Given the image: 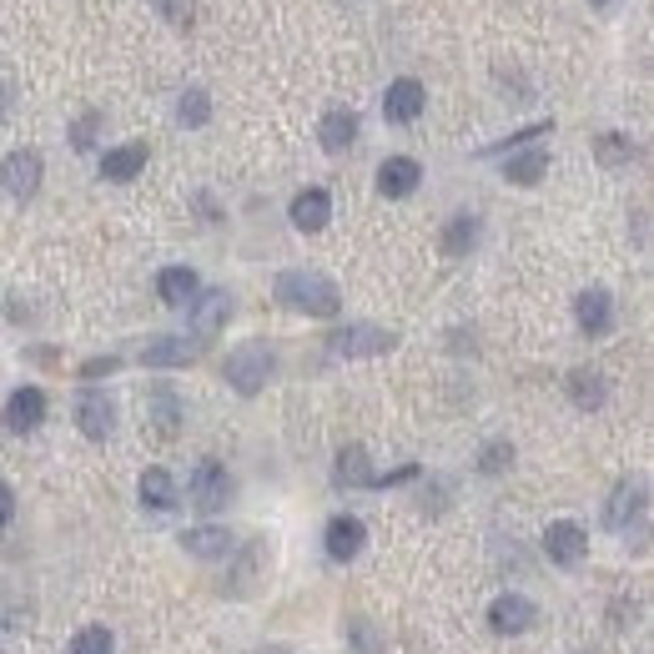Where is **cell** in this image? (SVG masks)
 <instances>
[{"label":"cell","mask_w":654,"mask_h":654,"mask_svg":"<svg viewBox=\"0 0 654 654\" xmlns=\"http://www.w3.org/2000/svg\"><path fill=\"white\" fill-rule=\"evenodd\" d=\"M273 297L287 307V313H307V317H338L343 313L338 283L313 273V267H287V273H277Z\"/></svg>","instance_id":"6da1fadb"},{"label":"cell","mask_w":654,"mask_h":654,"mask_svg":"<svg viewBox=\"0 0 654 654\" xmlns=\"http://www.w3.org/2000/svg\"><path fill=\"white\" fill-rule=\"evenodd\" d=\"M227 382L242 392V398H257L262 388H267V378L277 372V352L267 348V343H242V348L227 352Z\"/></svg>","instance_id":"7a4b0ae2"},{"label":"cell","mask_w":654,"mask_h":654,"mask_svg":"<svg viewBox=\"0 0 654 654\" xmlns=\"http://www.w3.org/2000/svg\"><path fill=\"white\" fill-rule=\"evenodd\" d=\"M392 348H398V333H388L378 323H348L327 338L333 358H378V352H392Z\"/></svg>","instance_id":"3957f363"},{"label":"cell","mask_w":654,"mask_h":654,"mask_svg":"<svg viewBox=\"0 0 654 654\" xmlns=\"http://www.w3.org/2000/svg\"><path fill=\"white\" fill-rule=\"evenodd\" d=\"M41 176H45L41 152L21 146V152H11L6 162H0V192L16 196V202H31V196L41 192Z\"/></svg>","instance_id":"277c9868"},{"label":"cell","mask_w":654,"mask_h":654,"mask_svg":"<svg viewBox=\"0 0 654 654\" xmlns=\"http://www.w3.org/2000/svg\"><path fill=\"white\" fill-rule=\"evenodd\" d=\"M186 493H192V503L196 509H227V499H232V479H227V469H222L217 458H202L192 469V483H186Z\"/></svg>","instance_id":"5b68a950"},{"label":"cell","mask_w":654,"mask_h":654,"mask_svg":"<svg viewBox=\"0 0 654 654\" xmlns=\"http://www.w3.org/2000/svg\"><path fill=\"white\" fill-rule=\"evenodd\" d=\"M362 544H368V523H362L358 513H338V519H327V534H323L327 559L348 564V559L362 554Z\"/></svg>","instance_id":"8992f818"},{"label":"cell","mask_w":654,"mask_h":654,"mask_svg":"<svg viewBox=\"0 0 654 654\" xmlns=\"http://www.w3.org/2000/svg\"><path fill=\"white\" fill-rule=\"evenodd\" d=\"M544 554L554 559L559 569H574V564H584V554H589V534L579 529V523H569V519H554L544 529Z\"/></svg>","instance_id":"52a82bcc"},{"label":"cell","mask_w":654,"mask_h":654,"mask_svg":"<svg viewBox=\"0 0 654 654\" xmlns=\"http://www.w3.org/2000/svg\"><path fill=\"white\" fill-rule=\"evenodd\" d=\"M539 624V604L523 600V594H499V600L489 604V630L493 634H523Z\"/></svg>","instance_id":"ba28073f"},{"label":"cell","mask_w":654,"mask_h":654,"mask_svg":"<svg viewBox=\"0 0 654 654\" xmlns=\"http://www.w3.org/2000/svg\"><path fill=\"white\" fill-rule=\"evenodd\" d=\"M232 317V293L227 287H212V293H196L192 297V333L196 338H217Z\"/></svg>","instance_id":"9c48e42d"},{"label":"cell","mask_w":654,"mask_h":654,"mask_svg":"<svg viewBox=\"0 0 654 654\" xmlns=\"http://www.w3.org/2000/svg\"><path fill=\"white\" fill-rule=\"evenodd\" d=\"M76 428L91 438V443L111 438V428H116V408H111V398L101 388H86L76 398Z\"/></svg>","instance_id":"30bf717a"},{"label":"cell","mask_w":654,"mask_h":654,"mask_svg":"<svg viewBox=\"0 0 654 654\" xmlns=\"http://www.w3.org/2000/svg\"><path fill=\"white\" fill-rule=\"evenodd\" d=\"M574 317L589 338H604V333L614 327V297L604 293V287H584V293L574 297Z\"/></svg>","instance_id":"8fae6325"},{"label":"cell","mask_w":654,"mask_h":654,"mask_svg":"<svg viewBox=\"0 0 654 654\" xmlns=\"http://www.w3.org/2000/svg\"><path fill=\"white\" fill-rule=\"evenodd\" d=\"M45 423V392L41 388H16L6 398V428L11 433H35Z\"/></svg>","instance_id":"7c38bea8"},{"label":"cell","mask_w":654,"mask_h":654,"mask_svg":"<svg viewBox=\"0 0 654 654\" xmlns=\"http://www.w3.org/2000/svg\"><path fill=\"white\" fill-rule=\"evenodd\" d=\"M287 217H293V227H297V232H323L327 222H333V196H327L323 186H307V192H297V196H293Z\"/></svg>","instance_id":"4fadbf2b"},{"label":"cell","mask_w":654,"mask_h":654,"mask_svg":"<svg viewBox=\"0 0 654 654\" xmlns=\"http://www.w3.org/2000/svg\"><path fill=\"white\" fill-rule=\"evenodd\" d=\"M423 86H418L413 76H398L388 86V96H382V116L388 121H398V126H408V121H418L423 116Z\"/></svg>","instance_id":"5bb4252c"},{"label":"cell","mask_w":654,"mask_h":654,"mask_svg":"<svg viewBox=\"0 0 654 654\" xmlns=\"http://www.w3.org/2000/svg\"><path fill=\"white\" fill-rule=\"evenodd\" d=\"M146 418H152V428L162 438H176V428H182V398H176L172 382H152L146 388Z\"/></svg>","instance_id":"9a60e30c"},{"label":"cell","mask_w":654,"mask_h":654,"mask_svg":"<svg viewBox=\"0 0 654 654\" xmlns=\"http://www.w3.org/2000/svg\"><path fill=\"white\" fill-rule=\"evenodd\" d=\"M317 142H323V152H348L352 142H358V111L338 106V111H327L323 126H317Z\"/></svg>","instance_id":"2e32d148"},{"label":"cell","mask_w":654,"mask_h":654,"mask_svg":"<svg viewBox=\"0 0 654 654\" xmlns=\"http://www.w3.org/2000/svg\"><path fill=\"white\" fill-rule=\"evenodd\" d=\"M644 519V489L640 483H620V489L610 493V509H604V523H610L614 534H624L630 523Z\"/></svg>","instance_id":"e0dca14e"},{"label":"cell","mask_w":654,"mask_h":654,"mask_svg":"<svg viewBox=\"0 0 654 654\" xmlns=\"http://www.w3.org/2000/svg\"><path fill=\"white\" fill-rule=\"evenodd\" d=\"M418 182H423V166H418L413 156H388V162L378 166V192L382 196H408Z\"/></svg>","instance_id":"ac0fdd59"},{"label":"cell","mask_w":654,"mask_h":654,"mask_svg":"<svg viewBox=\"0 0 654 654\" xmlns=\"http://www.w3.org/2000/svg\"><path fill=\"white\" fill-rule=\"evenodd\" d=\"M142 362H146V368H186V362H196V348L186 338L162 333V338H152L142 348Z\"/></svg>","instance_id":"d6986e66"},{"label":"cell","mask_w":654,"mask_h":654,"mask_svg":"<svg viewBox=\"0 0 654 654\" xmlns=\"http://www.w3.org/2000/svg\"><path fill=\"white\" fill-rule=\"evenodd\" d=\"M142 166H146V142H126V146L101 156V176H106V182H136Z\"/></svg>","instance_id":"ffe728a7"},{"label":"cell","mask_w":654,"mask_h":654,"mask_svg":"<svg viewBox=\"0 0 654 654\" xmlns=\"http://www.w3.org/2000/svg\"><path fill=\"white\" fill-rule=\"evenodd\" d=\"M564 382H569L574 408H604V398H610V378L600 368H574Z\"/></svg>","instance_id":"44dd1931"},{"label":"cell","mask_w":654,"mask_h":654,"mask_svg":"<svg viewBox=\"0 0 654 654\" xmlns=\"http://www.w3.org/2000/svg\"><path fill=\"white\" fill-rule=\"evenodd\" d=\"M136 493H142V509H152V513L176 509V479L166 469H146L142 483H136Z\"/></svg>","instance_id":"7402d4cb"},{"label":"cell","mask_w":654,"mask_h":654,"mask_svg":"<svg viewBox=\"0 0 654 654\" xmlns=\"http://www.w3.org/2000/svg\"><path fill=\"white\" fill-rule=\"evenodd\" d=\"M156 293H162L166 307H192V297L202 293V283H196L192 267H166V273L156 277Z\"/></svg>","instance_id":"603a6c76"},{"label":"cell","mask_w":654,"mask_h":654,"mask_svg":"<svg viewBox=\"0 0 654 654\" xmlns=\"http://www.w3.org/2000/svg\"><path fill=\"white\" fill-rule=\"evenodd\" d=\"M182 549L192 559H222V554H232V534L227 529H217V523H207V529H186Z\"/></svg>","instance_id":"cb8c5ba5"},{"label":"cell","mask_w":654,"mask_h":654,"mask_svg":"<svg viewBox=\"0 0 654 654\" xmlns=\"http://www.w3.org/2000/svg\"><path fill=\"white\" fill-rule=\"evenodd\" d=\"M333 483H338V489H368V483H372L368 453H362L358 443H348V448L338 453V469H333Z\"/></svg>","instance_id":"d4e9b609"},{"label":"cell","mask_w":654,"mask_h":654,"mask_svg":"<svg viewBox=\"0 0 654 654\" xmlns=\"http://www.w3.org/2000/svg\"><path fill=\"white\" fill-rule=\"evenodd\" d=\"M544 172H549V146H529V152L503 162V176H509L513 186H534Z\"/></svg>","instance_id":"484cf974"},{"label":"cell","mask_w":654,"mask_h":654,"mask_svg":"<svg viewBox=\"0 0 654 654\" xmlns=\"http://www.w3.org/2000/svg\"><path fill=\"white\" fill-rule=\"evenodd\" d=\"M473 242H479V217H473V212H458V217L443 227V252L448 257H463Z\"/></svg>","instance_id":"4316f807"},{"label":"cell","mask_w":654,"mask_h":654,"mask_svg":"<svg viewBox=\"0 0 654 654\" xmlns=\"http://www.w3.org/2000/svg\"><path fill=\"white\" fill-rule=\"evenodd\" d=\"M594 152H600V162H604V166H630L634 156H640V146H634L630 136H620V131H604Z\"/></svg>","instance_id":"83f0119b"},{"label":"cell","mask_w":654,"mask_h":654,"mask_svg":"<svg viewBox=\"0 0 654 654\" xmlns=\"http://www.w3.org/2000/svg\"><path fill=\"white\" fill-rule=\"evenodd\" d=\"M176 121H182V126H207L212 121V96L207 91H186L182 101H176Z\"/></svg>","instance_id":"f1b7e54d"},{"label":"cell","mask_w":654,"mask_h":654,"mask_svg":"<svg viewBox=\"0 0 654 654\" xmlns=\"http://www.w3.org/2000/svg\"><path fill=\"white\" fill-rule=\"evenodd\" d=\"M549 131H554V121H534V126L513 131L509 142H493V146H483V156H503V152H513V146H523V142H539V136H549Z\"/></svg>","instance_id":"f546056e"},{"label":"cell","mask_w":654,"mask_h":654,"mask_svg":"<svg viewBox=\"0 0 654 654\" xmlns=\"http://www.w3.org/2000/svg\"><path fill=\"white\" fill-rule=\"evenodd\" d=\"M71 654H111V630H101V624H86V630L71 640Z\"/></svg>","instance_id":"4dcf8cb0"},{"label":"cell","mask_w":654,"mask_h":654,"mask_svg":"<svg viewBox=\"0 0 654 654\" xmlns=\"http://www.w3.org/2000/svg\"><path fill=\"white\" fill-rule=\"evenodd\" d=\"M509 463H513V443H509V438H499V443H489L479 453V473H489V479H493V473H503Z\"/></svg>","instance_id":"1f68e13d"},{"label":"cell","mask_w":654,"mask_h":654,"mask_svg":"<svg viewBox=\"0 0 654 654\" xmlns=\"http://www.w3.org/2000/svg\"><path fill=\"white\" fill-rule=\"evenodd\" d=\"M96 126H101V111H86V116L71 126V146H76V152H91V146H96Z\"/></svg>","instance_id":"d6a6232c"},{"label":"cell","mask_w":654,"mask_h":654,"mask_svg":"<svg viewBox=\"0 0 654 654\" xmlns=\"http://www.w3.org/2000/svg\"><path fill=\"white\" fill-rule=\"evenodd\" d=\"M418 473H423V469H418V463H403V469L372 473V483H368V489H392V483H413V479H418Z\"/></svg>","instance_id":"836d02e7"},{"label":"cell","mask_w":654,"mask_h":654,"mask_svg":"<svg viewBox=\"0 0 654 654\" xmlns=\"http://www.w3.org/2000/svg\"><path fill=\"white\" fill-rule=\"evenodd\" d=\"M121 368V358H91V362H81V378H111V372Z\"/></svg>","instance_id":"e575fe53"},{"label":"cell","mask_w":654,"mask_h":654,"mask_svg":"<svg viewBox=\"0 0 654 654\" xmlns=\"http://www.w3.org/2000/svg\"><path fill=\"white\" fill-rule=\"evenodd\" d=\"M348 634L358 640V650H362V654H378V640H372V624H362V620H358Z\"/></svg>","instance_id":"d590c367"},{"label":"cell","mask_w":654,"mask_h":654,"mask_svg":"<svg viewBox=\"0 0 654 654\" xmlns=\"http://www.w3.org/2000/svg\"><path fill=\"white\" fill-rule=\"evenodd\" d=\"M11 513H16V493L11 483H0V523H11Z\"/></svg>","instance_id":"8d00e7d4"},{"label":"cell","mask_w":654,"mask_h":654,"mask_svg":"<svg viewBox=\"0 0 654 654\" xmlns=\"http://www.w3.org/2000/svg\"><path fill=\"white\" fill-rule=\"evenodd\" d=\"M589 6H610V0H589Z\"/></svg>","instance_id":"74e56055"}]
</instances>
